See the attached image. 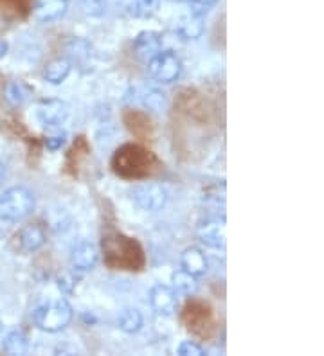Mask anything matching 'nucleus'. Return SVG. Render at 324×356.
Returning <instances> with one entry per match:
<instances>
[{
  "instance_id": "1",
  "label": "nucleus",
  "mask_w": 324,
  "mask_h": 356,
  "mask_svg": "<svg viewBox=\"0 0 324 356\" xmlns=\"http://www.w3.org/2000/svg\"><path fill=\"white\" fill-rule=\"evenodd\" d=\"M105 261L112 268L137 270L143 265V252L141 247L132 238L123 234H108L103 238Z\"/></svg>"
},
{
  "instance_id": "2",
  "label": "nucleus",
  "mask_w": 324,
  "mask_h": 356,
  "mask_svg": "<svg viewBox=\"0 0 324 356\" xmlns=\"http://www.w3.org/2000/svg\"><path fill=\"white\" fill-rule=\"evenodd\" d=\"M155 156L141 146L126 144L114 155V170L125 178H143L151 173Z\"/></svg>"
},
{
  "instance_id": "3",
  "label": "nucleus",
  "mask_w": 324,
  "mask_h": 356,
  "mask_svg": "<svg viewBox=\"0 0 324 356\" xmlns=\"http://www.w3.org/2000/svg\"><path fill=\"white\" fill-rule=\"evenodd\" d=\"M33 321L38 330L45 333H58L69 326L72 321V308L65 299L51 300L47 305H42L35 309Z\"/></svg>"
},
{
  "instance_id": "4",
  "label": "nucleus",
  "mask_w": 324,
  "mask_h": 356,
  "mask_svg": "<svg viewBox=\"0 0 324 356\" xmlns=\"http://www.w3.org/2000/svg\"><path fill=\"white\" fill-rule=\"evenodd\" d=\"M35 209V196L26 187H11L0 196V218L6 222H22Z\"/></svg>"
},
{
  "instance_id": "5",
  "label": "nucleus",
  "mask_w": 324,
  "mask_h": 356,
  "mask_svg": "<svg viewBox=\"0 0 324 356\" xmlns=\"http://www.w3.org/2000/svg\"><path fill=\"white\" fill-rule=\"evenodd\" d=\"M148 72L157 83L169 85L177 81L182 72L180 58L171 51H160L153 60L148 63Z\"/></svg>"
},
{
  "instance_id": "6",
  "label": "nucleus",
  "mask_w": 324,
  "mask_h": 356,
  "mask_svg": "<svg viewBox=\"0 0 324 356\" xmlns=\"http://www.w3.org/2000/svg\"><path fill=\"white\" fill-rule=\"evenodd\" d=\"M132 200L146 213H155L168 202V191L157 182H143L132 189Z\"/></svg>"
},
{
  "instance_id": "7",
  "label": "nucleus",
  "mask_w": 324,
  "mask_h": 356,
  "mask_svg": "<svg viewBox=\"0 0 324 356\" xmlns=\"http://www.w3.org/2000/svg\"><path fill=\"white\" fill-rule=\"evenodd\" d=\"M196 236L203 245L216 248V250H224L227 245V227H225V220L220 216L206 218L203 222H200L199 229H196Z\"/></svg>"
},
{
  "instance_id": "8",
  "label": "nucleus",
  "mask_w": 324,
  "mask_h": 356,
  "mask_svg": "<svg viewBox=\"0 0 324 356\" xmlns=\"http://www.w3.org/2000/svg\"><path fill=\"white\" fill-rule=\"evenodd\" d=\"M69 115V110H67V104L63 101L58 99H45L40 101L36 104L35 118L38 119L40 124L47 128H58L61 127Z\"/></svg>"
},
{
  "instance_id": "9",
  "label": "nucleus",
  "mask_w": 324,
  "mask_h": 356,
  "mask_svg": "<svg viewBox=\"0 0 324 356\" xmlns=\"http://www.w3.org/2000/svg\"><path fill=\"white\" fill-rule=\"evenodd\" d=\"M150 305L162 317H173L178 312V293L171 286L155 284L150 291Z\"/></svg>"
},
{
  "instance_id": "10",
  "label": "nucleus",
  "mask_w": 324,
  "mask_h": 356,
  "mask_svg": "<svg viewBox=\"0 0 324 356\" xmlns=\"http://www.w3.org/2000/svg\"><path fill=\"white\" fill-rule=\"evenodd\" d=\"M100 261V250L91 241H78L70 250V266L74 272H91Z\"/></svg>"
},
{
  "instance_id": "11",
  "label": "nucleus",
  "mask_w": 324,
  "mask_h": 356,
  "mask_svg": "<svg viewBox=\"0 0 324 356\" xmlns=\"http://www.w3.org/2000/svg\"><path fill=\"white\" fill-rule=\"evenodd\" d=\"M162 51V36L155 31H143L134 42V54L139 61L150 63Z\"/></svg>"
},
{
  "instance_id": "12",
  "label": "nucleus",
  "mask_w": 324,
  "mask_h": 356,
  "mask_svg": "<svg viewBox=\"0 0 324 356\" xmlns=\"http://www.w3.org/2000/svg\"><path fill=\"white\" fill-rule=\"evenodd\" d=\"M18 247L24 250V252H36L45 245L47 241V234L40 223H29V225L22 227L17 234Z\"/></svg>"
},
{
  "instance_id": "13",
  "label": "nucleus",
  "mask_w": 324,
  "mask_h": 356,
  "mask_svg": "<svg viewBox=\"0 0 324 356\" xmlns=\"http://www.w3.org/2000/svg\"><path fill=\"white\" fill-rule=\"evenodd\" d=\"M182 270L190 272L194 277H202L208 274V257L199 247H187L180 256Z\"/></svg>"
},
{
  "instance_id": "14",
  "label": "nucleus",
  "mask_w": 324,
  "mask_h": 356,
  "mask_svg": "<svg viewBox=\"0 0 324 356\" xmlns=\"http://www.w3.org/2000/svg\"><path fill=\"white\" fill-rule=\"evenodd\" d=\"M72 63L65 58H56V60L49 61L45 69H43V79L51 85H61L65 79L69 78Z\"/></svg>"
},
{
  "instance_id": "15",
  "label": "nucleus",
  "mask_w": 324,
  "mask_h": 356,
  "mask_svg": "<svg viewBox=\"0 0 324 356\" xmlns=\"http://www.w3.org/2000/svg\"><path fill=\"white\" fill-rule=\"evenodd\" d=\"M67 0H42L36 8V18L40 22H54L67 13Z\"/></svg>"
},
{
  "instance_id": "16",
  "label": "nucleus",
  "mask_w": 324,
  "mask_h": 356,
  "mask_svg": "<svg viewBox=\"0 0 324 356\" xmlns=\"http://www.w3.org/2000/svg\"><path fill=\"white\" fill-rule=\"evenodd\" d=\"M177 35L182 36L184 40H196L202 36L203 24L202 17H194V15H184L178 18L177 26H175Z\"/></svg>"
},
{
  "instance_id": "17",
  "label": "nucleus",
  "mask_w": 324,
  "mask_h": 356,
  "mask_svg": "<svg viewBox=\"0 0 324 356\" xmlns=\"http://www.w3.org/2000/svg\"><path fill=\"white\" fill-rule=\"evenodd\" d=\"M2 349L11 356L26 355L29 351V339H27V334L24 331L15 330L4 337V340H2Z\"/></svg>"
},
{
  "instance_id": "18",
  "label": "nucleus",
  "mask_w": 324,
  "mask_h": 356,
  "mask_svg": "<svg viewBox=\"0 0 324 356\" xmlns=\"http://www.w3.org/2000/svg\"><path fill=\"white\" fill-rule=\"evenodd\" d=\"M171 288L177 293H184V296H193L199 290V277L191 275L186 270H177L171 275Z\"/></svg>"
},
{
  "instance_id": "19",
  "label": "nucleus",
  "mask_w": 324,
  "mask_h": 356,
  "mask_svg": "<svg viewBox=\"0 0 324 356\" xmlns=\"http://www.w3.org/2000/svg\"><path fill=\"white\" fill-rule=\"evenodd\" d=\"M117 326H119V330L125 331V333L128 334L137 333V331L143 327V315H141V312L135 308L125 309V312L119 315V318H117Z\"/></svg>"
},
{
  "instance_id": "20",
  "label": "nucleus",
  "mask_w": 324,
  "mask_h": 356,
  "mask_svg": "<svg viewBox=\"0 0 324 356\" xmlns=\"http://www.w3.org/2000/svg\"><path fill=\"white\" fill-rule=\"evenodd\" d=\"M31 96H33V90L27 87L26 83L22 81L9 83L8 88H6V99L13 104V106H20V104L26 103Z\"/></svg>"
},
{
  "instance_id": "21",
  "label": "nucleus",
  "mask_w": 324,
  "mask_h": 356,
  "mask_svg": "<svg viewBox=\"0 0 324 356\" xmlns=\"http://www.w3.org/2000/svg\"><path fill=\"white\" fill-rule=\"evenodd\" d=\"M67 51H69L70 60L76 61V63H83L91 58V45L86 44L85 40H72Z\"/></svg>"
},
{
  "instance_id": "22",
  "label": "nucleus",
  "mask_w": 324,
  "mask_h": 356,
  "mask_svg": "<svg viewBox=\"0 0 324 356\" xmlns=\"http://www.w3.org/2000/svg\"><path fill=\"white\" fill-rule=\"evenodd\" d=\"M159 0H134L132 13L137 18H150L157 11Z\"/></svg>"
},
{
  "instance_id": "23",
  "label": "nucleus",
  "mask_w": 324,
  "mask_h": 356,
  "mask_svg": "<svg viewBox=\"0 0 324 356\" xmlns=\"http://www.w3.org/2000/svg\"><path fill=\"white\" fill-rule=\"evenodd\" d=\"M143 103L146 108L153 110V112H162L166 108V97L159 90H148L143 97Z\"/></svg>"
},
{
  "instance_id": "24",
  "label": "nucleus",
  "mask_w": 324,
  "mask_h": 356,
  "mask_svg": "<svg viewBox=\"0 0 324 356\" xmlns=\"http://www.w3.org/2000/svg\"><path fill=\"white\" fill-rule=\"evenodd\" d=\"M177 355L180 356H206V349L193 340H184L177 348Z\"/></svg>"
},
{
  "instance_id": "25",
  "label": "nucleus",
  "mask_w": 324,
  "mask_h": 356,
  "mask_svg": "<svg viewBox=\"0 0 324 356\" xmlns=\"http://www.w3.org/2000/svg\"><path fill=\"white\" fill-rule=\"evenodd\" d=\"M186 2L190 6V13L194 17H203L216 4V0H186Z\"/></svg>"
},
{
  "instance_id": "26",
  "label": "nucleus",
  "mask_w": 324,
  "mask_h": 356,
  "mask_svg": "<svg viewBox=\"0 0 324 356\" xmlns=\"http://www.w3.org/2000/svg\"><path fill=\"white\" fill-rule=\"evenodd\" d=\"M65 143H67V135H65V131H58V134L51 135V137H47V139H45V146H47L51 152H56V149H60Z\"/></svg>"
},
{
  "instance_id": "27",
  "label": "nucleus",
  "mask_w": 324,
  "mask_h": 356,
  "mask_svg": "<svg viewBox=\"0 0 324 356\" xmlns=\"http://www.w3.org/2000/svg\"><path fill=\"white\" fill-rule=\"evenodd\" d=\"M74 286H76V279L70 274H63L58 277V288H60L63 293H70V291L74 290Z\"/></svg>"
},
{
  "instance_id": "28",
  "label": "nucleus",
  "mask_w": 324,
  "mask_h": 356,
  "mask_svg": "<svg viewBox=\"0 0 324 356\" xmlns=\"http://www.w3.org/2000/svg\"><path fill=\"white\" fill-rule=\"evenodd\" d=\"M8 51H9L8 42H4V40H0V58H4L6 54H8Z\"/></svg>"
},
{
  "instance_id": "29",
  "label": "nucleus",
  "mask_w": 324,
  "mask_h": 356,
  "mask_svg": "<svg viewBox=\"0 0 324 356\" xmlns=\"http://www.w3.org/2000/svg\"><path fill=\"white\" fill-rule=\"evenodd\" d=\"M4 178H6V168H4V164L0 162V184L4 182Z\"/></svg>"
},
{
  "instance_id": "30",
  "label": "nucleus",
  "mask_w": 324,
  "mask_h": 356,
  "mask_svg": "<svg viewBox=\"0 0 324 356\" xmlns=\"http://www.w3.org/2000/svg\"><path fill=\"white\" fill-rule=\"evenodd\" d=\"M2 330H4V324H2V321H0V333H2Z\"/></svg>"
}]
</instances>
